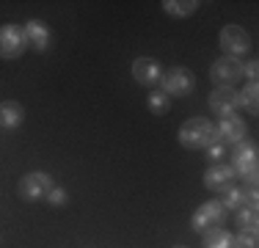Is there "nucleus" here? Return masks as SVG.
<instances>
[{"label": "nucleus", "mask_w": 259, "mask_h": 248, "mask_svg": "<svg viewBox=\"0 0 259 248\" xmlns=\"http://www.w3.org/2000/svg\"><path fill=\"white\" fill-rule=\"evenodd\" d=\"M237 102L243 105L248 113H256V110H259V91H256V83H248L243 91H237Z\"/></svg>", "instance_id": "a211bd4d"}, {"label": "nucleus", "mask_w": 259, "mask_h": 248, "mask_svg": "<svg viewBox=\"0 0 259 248\" xmlns=\"http://www.w3.org/2000/svg\"><path fill=\"white\" fill-rule=\"evenodd\" d=\"M163 9L168 11L171 17H190L199 9V0H165Z\"/></svg>", "instance_id": "2eb2a0df"}, {"label": "nucleus", "mask_w": 259, "mask_h": 248, "mask_svg": "<svg viewBox=\"0 0 259 248\" xmlns=\"http://www.w3.org/2000/svg\"><path fill=\"white\" fill-rule=\"evenodd\" d=\"M160 86H163V91L168 97H188L196 89V77L188 66H174V69H168L163 74Z\"/></svg>", "instance_id": "423d86ee"}, {"label": "nucleus", "mask_w": 259, "mask_h": 248, "mask_svg": "<svg viewBox=\"0 0 259 248\" xmlns=\"http://www.w3.org/2000/svg\"><path fill=\"white\" fill-rule=\"evenodd\" d=\"M243 77H248V83H256V77H259V64L256 61H248V64L243 66Z\"/></svg>", "instance_id": "5701e85b"}, {"label": "nucleus", "mask_w": 259, "mask_h": 248, "mask_svg": "<svg viewBox=\"0 0 259 248\" xmlns=\"http://www.w3.org/2000/svg\"><path fill=\"white\" fill-rule=\"evenodd\" d=\"M133 77H135V83L146 86V89H155L163 80V69H160V64L155 58H138L133 64Z\"/></svg>", "instance_id": "9b49d317"}, {"label": "nucleus", "mask_w": 259, "mask_h": 248, "mask_svg": "<svg viewBox=\"0 0 259 248\" xmlns=\"http://www.w3.org/2000/svg\"><path fill=\"white\" fill-rule=\"evenodd\" d=\"M53 188H55V185H53V177H50V174L30 171V174H25V177L20 179V185H17V193H20V198H25V201H39V198H45Z\"/></svg>", "instance_id": "39448f33"}, {"label": "nucleus", "mask_w": 259, "mask_h": 248, "mask_svg": "<svg viewBox=\"0 0 259 248\" xmlns=\"http://www.w3.org/2000/svg\"><path fill=\"white\" fill-rule=\"evenodd\" d=\"M237 108L240 102H237V91L234 89H215L209 94V110L215 116H232Z\"/></svg>", "instance_id": "f8f14e48"}, {"label": "nucleus", "mask_w": 259, "mask_h": 248, "mask_svg": "<svg viewBox=\"0 0 259 248\" xmlns=\"http://www.w3.org/2000/svg\"><path fill=\"white\" fill-rule=\"evenodd\" d=\"M25 50H28V39H25V30L20 25H3L0 28V58L14 61Z\"/></svg>", "instance_id": "0eeeda50"}, {"label": "nucleus", "mask_w": 259, "mask_h": 248, "mask_svg": "<svg viewBox=\"0 0 259 248\" xmlns=\"http://www.w3.org/2000/svg\"><path fill=\"white\" fill-rule=\"evenodd\" d=\"M209 80L215 83V89H232V86H237L243 80V64H240V58H229V55L218 58L209 66Z\"/></svg>", "instance_id": "7ed1b4c3"}, {"label": "nucleus", "mask_w": 259, "mask_h": 248, "mask_svg": "<svg viewBox=\"0 0 259 248\" xmlns=\"http://www.w3.org/2000/svg\"><path fill=\"white\" fill-rule=\"evenodd\" d=\"M232 234L226 232V229H209L204 234V248H232Z\"/></svg>", "instance_id": "dca6fc26"}, {"label": "nucleus", "mask_w": 259, "mask_h": 248, "mask_svg": "<svg viewBox=\"0 0 259 248\" xmlns=\"http://www.w3.org/2000/svg\"><path fill=\"white\" fill-rule=\"evenodd\" d=\"M234 213H237V226L240 229H256V223H259L256 204H243V207L234 210Z\"/></svg>", "instance_id": "f3484780"}, {"label": "nucleus", "mask_w": 259, "mask_h": 248, "mask_svg": "<svg viewBox=\"0 0 259 248\" xmlns=\"http://www.w3.org/2000/svg\"><path fill=\"white\" fill-rule=\"evenodd\" d=\"M221 201H224L226 210H240L245 204V185H232V188L224 193Z\"/></svg>", "instance_id": "6ab92c4d"}, {"label": "nucleus", "mask_w": 259, "mask_h": 248, "mask_svg": "<svg viewBox=\"0 0 259 248\" xmlns=\"http://www.w3.org/2000/svg\"><path fill=\"white\" fill-rule=\"evenodd\" d=\"M180 144L190 152H199V149H207L215 141V124L207 121V119H188L180 127Z\"/></svg>", "instance_id": "f257e3e1"}, {"label": "nucleus", "mask_w": 259, "mask_h": 248, "mask_svg": "<svg viewBox=\"0 0 259 248\" xmlns=\"http://www.w3.org/2000/svg\"><path fill=\"white\" fill-rule=\"evenodd\" d=\"M22 119H25V110H22L20 102H0V127L6 130H17L22 124Z\"/></svg>", "instance_id": "4468645a"}, {"label": "nucleus", "mask_w": 259, "mask_h": 248, "mask_svg": "<svg viewBox=\"0 0 259 248\" xmlns=\"http://www.w3.org/2000/svg\"><path fill=\"white\" fill-rule=\"evenodd\" d=\"M146 105H149V110H152V113H165V110H168V94H165V91H152V94H149V102H146Z\"/></svg>", "instance_id": "aec40b11"}, {"label": "nucleus", "mask_w": 259, "mask_h": 248, "mask_svg": "<svg viewBox=\"0 0 259 248\" xmlns=\"http://www.w3.org/2000/svg\"><path fill=\"white\" fill-rule=\"evenodd\" d=\"M25 39H28V45H33L39 53H45V50H50V42H53V36H50V30H47V25L45 22H39V20H30L25 28Z\"/></svg>", "instance_id": "ddd939ff"}, {"label": "nucleus", "mask_w": 259, "mask_h": 248, "mask_svg": "<svg viewBox=\"0 0 259 248\" xmlns=\"http://www.w3.org/2000/svg\"><path fill=\"white\" fill-rule=\"evenodd\" d=\"M245 138V121L240 116H221L218 127H215V141L218 144H240Z\"/></svg>", "instance_id": "1a4fd4ad"}, {"label": "nucleus", "mask_w": 259, "mask_h": 248, "mask_svg": "<svg viewBox=\"0 0 259 248\" xmlns=\"http://www.w3.org/2000/svg\"><path fill=\"white\" fill-rule=\"evenodd\" d=\"M47 201H50L53 207H64V204H66V190H61V188H53L50 193H47Z\"/></svg>", "instance_id": "4be33fe9"}, {"label": "nucleus", "mask_w": 259, "mask_h": 248, "mask_svg": "<svg viewBox=\"0 0 259 248\" xmlns=\"http://www.w3.org/2000/svg\"><path fill=\"white\" fill-rule=\"evenodd\" d=\"M226 215H229V210L224 207V201H207V204H201V207L193 213V221H190V226H193L196 234H207L209 229L224 226Z\"/></svg>", "instance_id": "f03ea898"}, {"label": "nucleus", "mask_w": 259, "mask_h": 248, "mask_svg": "<svg viewBox=\"0 0 259 248\" xmlns=\"http://www.w3.org/2000/svg\"><path fill=\"white\" fill-rule=\"evenodd\" d=\"M174 248H185V245H174Z\"/></svg>", "instance_id": "b1692460"}, {"label": "nucleus", "mask_w": 259, "mask_h": 248, "mask_svg": "<svg viewBox=\"0 0 259 248\" xmlns=\"http://www.w3.org/2000/svg\"><path fill=\"white\" fill-rule=\"evenodd\" d=\"M224 154H226V146L224 144L207 146V160H212V163H221V160H224Z\"/></svg>", "instance_id": "412c9836"}, {"label": "nucleus", "mask_w": 259, "mask_h": 248, "mask_svg": "<svg viewBox=\"0 0 259 248\" xmlns=\"http://www.w3.org/2000/svg\"><path fill=\"white\" fill-rule=\"evenodd\" d=\"M234 179L237 177H234L232 166H226V163H212L204 174V185L212 190V193H226L232 185H237Z\"/></svg>", "instance_id": "9d476101"}, {"label": "nucleus", "mask_w": 259, "mask_h": 248, "mask_svg": "<svg viewBox=\"0 0 259 248\" xmlns=\"http://www.w3.org/2000/svg\"><path fill=\"white\" fill-rule=\"evenodd\" d=\"M232 171L234 177L251 179L256 177V144L248 138H243L240 144H234L232 149Z\"/></svg>", "instance_id": "20e7f679"}, {"label": "nucleus", "mask_w": 259, "mask_h": 248, "mask_svg": "<svg viewBox=\"0 0 259 248\" xmlns=\"http://www.w3.org/2000/svg\"><path fill=\"white\" fill-rule=\"evenodd\" d=\"M218 45H221V50L229 53V58H240V55H245L251 50V36L240 25H226L218 36Z\"/></svg>", "instance_id": "6e6552de"}]
</instances>
